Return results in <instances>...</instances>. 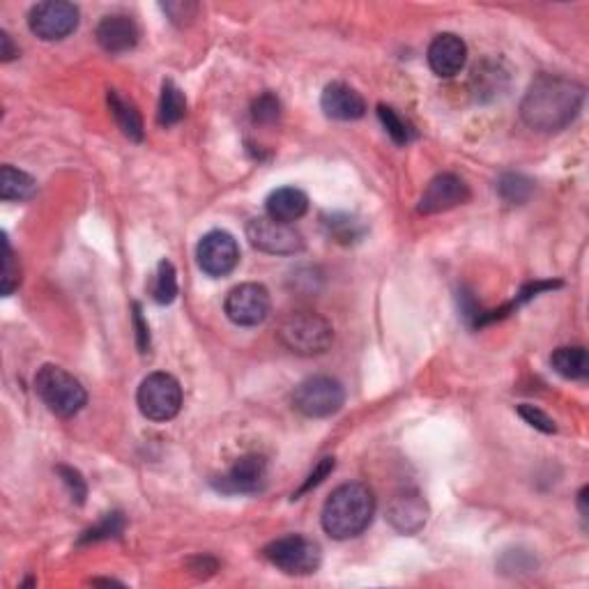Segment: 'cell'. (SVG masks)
Wrapping results in <instances>:
<instances>
[{"mask_svg":"<svg viewBox=\"0 0 589 589\" xmlns=\"http://www.w3.org/2000/svg\"><path fill=\"white\" fill-rule=\"evenodd\" d=\"M334 465H336V463H334V458H332V456L323 458V461H320V463L316 465V468H313V472L309 474L307 481H304L300 491H295V493H293V500H300V497H302L304 493H309V491H313V488H316V486L323 484V481H325L327 477H330V474L334 472Z\"/></svg>","mask_w":589,"mask_h":589,"instance_id":"33","label":"cell"},{"mask_svg":"<svg viewBox=\"0 0 589 589\" xmlns=\"http://www.w3.org/2000/svg\"><path fill=\"white\" fill-rule=\"evenodd\" d=\"M470 201V187L454 173H440L428 182L417 210L422 214H440Z\"/></svg>","mask_w":589,"mask_h":589,"instance_id":"13","label":"cell"},{"mask_svg":"<svg viewBox=\"0 0 589 589\" xmlns=\"http://www.w3.org/2000/svg\"><path fill=\"white\" fill-rule=\"evenodd\" d=\"M346 403V389L332 376H311L293 392V405L309 419H325L336 415Z\"/></svg>","mask_w":589,"mask_h":589,"instance_id":"7","label":"cell"},{"mask_svg":"<svg viewBox=\"0 0 589 589\" xmlns=\"http://www.w3.org/2000/svg\"><path fill=\"white\" fill-rule=\"evenodd\" d=\"M555 373H560L566 380H585L589 373L587 350L583 346H564L557 348L550 357Z\"/></svg>","mask_w":589,"mask_h":589,"instance_id":"21","label":"cell"},{"mask_svg":"<svg viewBox=\"0 0 589 589\" xmlns=\"http://www.w3.org/2000/svg\"><path fill=\"white\" fill-rule=\"evenodd\" d=\"M267 217L281 221V224H295L309 210V196L297 187H281L272 191L265 201Z\"/></svg>","mask_w":589,"mask_h":589,"instance_id":"18","label":"cell"},{"mask_svg":"<svg viewBox=\"0 0 589 589\" xmlns=\"http://www.w3.org/2000/svg\"><path fill=\"white\" fill-rule=\"evenodd\" d=\"M109 106H111L113 118H116L118 122L120 132L125 134L129 141L141 143L145 132H143V120H141L139 109H136L129 99L122 97L118 90H109Z\"/></svg>","mask_w":589,"mask_h":589,"instance_id":"20","label":"cell"},{"mask_svg":"<svg viewBox=\"0 0 589 589\" xmlns=\"http://www.w3.org/2000/svg\"><path fill=\"white\" fill-rule=\"evenodd\" d=\"M187 113V99L185 93L175 86L171 79L162 83V97H159V109H157V122L162 127H173L185 118Z\"/></svg>","mask_w":589,"mask_h":589,"instance_id":"23","label":"cell"},{"mask_svg":"<svg viewBox=\"0 0 589 589\" xmlns=\"http://www.w3.org/2000/svg\"><path fill=\"white\" fill-rule=\"evenodd\" d=\"M585 102V86L557 74H539L520 102V118L534 132H562L578 118Z\"/></svg>","mask_w":589,"mask_h":589,"instance_id":"1","label":"cell"},{"mask_svg":"<svg viewBox=\"0 0 589 589\" xmlns=\"http://www.w3.org/2000/svg\"><path fill=\"white\" fill-rule=\"evenodd\" d=\"M251 116L260 125H272L281 116V102L272 93H263L256 99L254 106H251Z\"/></svg>","mask_w":589,"mask_h":589,"instance_id":"30","label":"cell"},{"mask_svg":"<svg viewBox=\"0 0 589 589\" xmlns=\"http://www.w3.org/2000/svg\"><path fill=\"white\" fill-rule=\"evenodd\" d=\"M387 520L396 532L417 534L428 520V504L419 493H401L389 502Z\"/></svg>","mask_w":589,"mask_h":589,"instance_id":"17","label":"cell"},{"mask_svg":"<svg viewBox=\"0 0 589 589\" xmlns=\"http://www.w3.org/2000/svg\"><path fill=\"white\" fill-rule=\"evenodd\" d=\"M251 247L270 256H295L304 251V237L293 224H281L272 217H256L247 224Z\"/></svg>","mask_w":589,"mask_h":589,"instance_id":"8","label":"cell"},{"mask_svg":"<svg viewBox=\"0 0 589 589\" xmlns=\"http://www.w3.org/2000/svg\"><path fill=\"white\" fill-rule=\"evenodd\" d=\"M97 42L106 53L120 56V53L132 51L139 44L141 30L136 26V21L127 14H109L99 21L97 26Z\"/></svg>","mask_w":589,"mask_h":589,"instance_id":"14","label":"cell"},{"mask_svg":"<svg viewBox=\"0 0 589 589\" xmlns=\"http://www.w3.org/2000/svg\"><path fill=\"white\" fill-rule=\"evenodd\" d=\"M468 63V47L461 37L454 33H442L435 37L428 47V65H431L433 74L442 76V79H451L463 70Z\"/></svg>","mask_w":589,"mask_h":589,"instance_id":"15","label":"cell"},{"mask_svg":"<svg viewBox=\"0 0 589 589\" xmlns=\"http://www.w3.org/2000/svg\"><path fill=\"white\" fill-rule=\"evenodd\" d=\"M279 339L290 353L316 357L330 350L334 330L323 316L313 311H293L281 320Z\"/></svg>","mask_w":589,"mask_h":589,"instance_id":"4","label":"cell"},{"mask_svg":"<svg viewBox=\"0 0 589 589\" xmlns=\"http://www.w3.org/2000/svg\"><path fill=\"white\" fill-rule=\"evenodd\" d=\"M37 194V182L14 166L0 168V198L3 201H30Z\"/></svg>","mask_w":589,"mask_h":589,"instance_id":"22","label":"cell"},{"mask_svg":"<svg viewBox=\"0 0 589 589\" xmlns=\"http://www.w3.org/2000/svg\"><path fill=\"white\" fill-rule=\"evenodd\" d=\"M21 281V272H19V263L14 258V251L10 247V240L3 233V295H12L14 290L19 288Z\"/></svg>","mask_w":589,"mask_h":589,"instance_id":"29","label":"cell"},{"mask_svg":"<svg viewBox=\"0 0 589 589\" xmlns=\"http://www.w3.org/2000/svg\"><path fill=\"white\" fill-rule=\"evenodd\" d=\"M497 194L502 196L504 203L523 205L530 201V196L534 194V180L520 173H504L502 178L497 180Z\"/></svg>","mask_w":589,"mask_h":589,"instance_id":"24","label":"cell"},{"mask_svg":"<svg viewBox=\"0 0 589 589\" xmlns=\"http://www.w3.org/2000/svg\"><path fill=\"white\" fill-rule=\"evenodd\" d=\"M376 495L366 484L350 481L336 488L323 507V530L336 541L355 539L371 525Z\"/></svg>","mask_w":589,"mask_h":589,"instance_id":"2","label":"cell"},{"mask_svg":"<svg viewBox=\"0 0 589 589\" xmlns=\"http://www.w3.org/2000/svg\"><path fill=\"white\" fill-rule=\"evenodd\" d=\"M378 118H380V122H382V127L387 129V134L392 136V141H394V143L408 145V143H412V141L417 139L415 127H412L410 122L405 120V118H401L399 113H396V111L392 109V106L380 104V106H378Z\"/></svg>","mask_w":589,"mask_h":589,"instance_id":"26","label":"cell"},{"mask_svg":"<svg viewBox=\"0 0 589 589\" xmlns=\"http://www.w3.org/2000/svg\"><path fill=\"white\" fill-rule=\"evenodd\" d=\"M19 56V49L14 47L12 44V37L5 33H0V58H3V63H10V60H14Z\"/></svg>","mask_w":589,"mask_h":589,"instance_id":"36","label":"cell"},{"mask_svg":"<svg viewBox=\"0 0 589 589\" xmlns=\"http://www.w3.org/2000/svg\"><path fill=\"white\" fill-rule=\"evenodd\" d=\"M226 316L240 327H256L270 316L272 300L265 286L260 283H242L233 288L224 302Z\"/></svg>","mask_w":589,"mask_h":589,"instance_id":"11","label":"cell"},{"mask_svg":"<svg viewBox=\"0 0 589 589\" xmlns=\"http://www.w3.org/2000/svg\"><path fill=\"white\" fill-rule=\"evenodd\" d=\"M35 392L53 415L63 419L79 415L88 401V394L81 382L70 371H65L63 366L56 364H44L37 371Z\"/></svg>","mask_w":589,"mask_h":589,"instance_id":"3","label":"cell"},{"mask_svg":"<svg viewBox=\"0 0 589 589\" xmlns=\"http://www.w3.org/2000/svg\"><path fill=\"white\" fill-rule=\"evenodd\" d=\"M136 403L145 419L150 422H171L182 410V387L171 373H150L141 382Z\"/></svg>","mask_w":589,"mask_h":589,"instance_id":"6","label":"cell"},{"mask_svg":"<svg viewBox=\"0 0 589 589\" xmlns=\"http://www.w3.org/2000/svg\"><path fill=\"white\" fill-rule=\"evenodd\" d=\"M507 86L509 74L507 70H502V65L495 63V60H484V63L474 67L470 88L477 102H493V99L504 95Z\"/></svg>","mask_w":589,"mask_h":589,"instance_id":"19","label":"cell"},{"mask_svg":"<svg viewBox=\"0 0 589 589\" xmlns=\"http://www.w3.org/2000/svg\"><path fill=\"white\" fill-rule=\"evenodd\" d=\"M320 106H323V113L327 118L341 120V122L359 120L364 118L366 113L364 97L359 95L353 86H348V83H341V81H334L323 90Z\"/></svg>","mask_w":589,"mask_h":589,"instance_id":"16","label":"cell"},{"mask_svg":"<svg viewBox=\"0 0 589 589\" xmlns=\"http://www.w3.org/2000/svg\"><path fill=\"white\" fill-rule=\"evenodd\" d=\"M178 297V272L171 260H162L157 265L155 283H152V300L157 304H171Z\"/></svg>","mask_w":589,"mask_h":589,"instance_id":"25","label":"cell"},{"mask_svg":"<svg viewBox=\"0 0 589 589\" xmlns=\"http://www.w3.org/2000/svg\"><path fill=\"white\" fill-rule=\"evenodd\" d=\"M518 415L525 419V424H530L532 428H537V431H541V433L550 435V433L557 431L553 419H550L543 410H539L537 405H530V403L518 405Z\"/></svg>","mask_w":589,"mask_h":589,"instance_id":"31","label":"cell"},{"mask_svg":"<svg viewBox=\"0 0 589 589\" xmlns=\"http://www.w3.org/2000/svg\"><path fill=\"white\" fill-rule=\"evenodd\" d=\"M198 267L212 279H221L231 274L240 263V244L226 231H212L201 237L196 247Z\"/></svg>","mask_w":589,"mask_h":589,"instance_id":"10","label":"cell"},{"mask_svg":"<svg viewBox=\"0 0 589 589\" xmlns=\"http://www.w3.org/2000/svg\"><path fill=\"white\" fill-rule=\"evenodd\" d=\"M267 484V461L258 454L237 458L235 465L226 474L212 479L214 491L224 495H254Z\"/></svg>","mask_w":589,"mask_h":589,"instance_id":"12","label":"cell"},{"mask_svg":"<svg viewBox=\"0 0 589 589\" xmlns=\"http://www.w3.org/2000/svg\"><path fill=\"white\" fill-rule=\"evenodd\" d=\"M323 224L330 237L341 244H353L364 235V226L355 217H350V214H330V217H325Z\"/></svg>","mask_w":589,"mask_h":589,"instance_id":"27","label":"cell"},{"mask_svg":"<svg viewBox=\"0 0 589 589\" xmlns=\"http://www.w3.org/2000/svg\"><path fill=\"white\" fill-rule=\"evenodd\" d=\"M263 557L288 576H311L323 562L318 543L302 537V534H288V537L267 543Z\"/></svg>","mask_w":589,"mask_h":589,"instance_id":"5","label":"cell"},{"mask_svg":"<svg viewBox=\"0 0 589 589\" xmlns=\"http://www.w3.org/2000/svg\"><path fill=\"white\" fill-rule=\"evenodd\" d=\"M162 10L168 14V19H171L173 24L185 26L196 19L198 5L196 3H164Z\"/></svg>","mask_w":589,"mask_h":589,"instance_id":"34","label":"cell"},{"mask_svg":"<svg viewBox=\"0 0 589 589\" xmlns=\"http://www.w3.org/2000/svg\"><path fill=\"white\" fill-rule=\"evenodd\" d=\"M125 530V516L120 511H113V514H106L95 527H90L88 532L81 534L79 543H97L104 539H116Z\"/></svg>","mask_w":589,"mask_h":589,"instance_id":"28","label":"cell"},{"mask_svg":"<svg viewBox=\"0 0 589 589\" xmlns=\"http://www.w3.org/2000/svg\"><path fill=\"white\" fill-rule=\"evenodd\" d=\"M28 28L44 42H58L79 28V7L67 0H47L28 12Z\"/></svg>","mask_w":589,"mask_h":589,"instance_id":"9","label":"cell"},{"mask_svg":"<svg viewBox=\"0 0 589 589\" xmlns=\"http://www.w3.org/2000/svg\"><path fill=\"white\" fill-rule=\"evenodd\" d=\"M56 470H58V474H60V479H63V484L67 486V491H70L72 500H74L76 504H83V502H86L88 486H86V481H83V477L79 474V470L67 468V465H58Z\"/></svg>","mask_w":589,"mask_h":589,"instance_id":"32","label":"cell"},{"mask_svg":"<svg viewBox=\"0 0 589 589\" xmlns=\"http://www.w3.org/2000/svg\"><path fill=\"white\" fill-rule=\"evenodd\" d=\"M132 309H134L132 318H134V330H136V346H139L141 355H148L150 353V327H148V323H145V318H143L141 304L134 302Z\"/></svg>","mask_w":589,"mask_h":589,"instance_id":"35","label":"cell"}]
</instances>
